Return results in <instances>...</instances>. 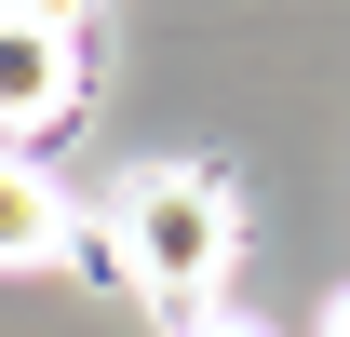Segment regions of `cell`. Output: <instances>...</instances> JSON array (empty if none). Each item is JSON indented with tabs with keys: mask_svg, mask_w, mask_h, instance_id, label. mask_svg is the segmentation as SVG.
Instances as JSON below:
<instances>
[{
	"mask_svg": "<svg viewBox=\"0 0 350 337\" xmlns=\"http://www.w3.org/2000/svg\"><path fill=\"white\" fill-rule=\"evenodd\" d=\"M243 256V216H229V175L202 162H162V175H135L122 216H108V270L148 297H175L189 324H202V297H216V270Z\"/></svg>",
	"mask_w": 350,
	"mask_h": 337,
	"instance_id": "obj_1",
	"label": "cell"
},
{
	"mask_svg": "<svg viewBox=\"0 0 350 337\" xmlns=\"http://www.w3.org/2000/svg\"><path fill=\"white\" fill-rule=\"evenodd\" d=\"M175 337H269V324H229V310H202V324H175Z\"/></svg>",
	"mask_w": 350,
	"mask_h": 337,
	"instance_id": "obj_4",
	"label": "cell"
},
{
	"mask_svg": "<svg viewBox=\"0 0 350 337\" xmlns=\"http://www.w3.org/2000/svg\"><path fill=\"white\" fill-rule=\"evenodd\" d=\"M323 337H350V297H323Z\"/></svg>",
	"mask_w": 350,
	"mask_h": 337,
	"instance_id": "obj_5",
	"label": "cell"
},
{
	"mask_svg": "<svg viewBox=\"0 0 350 337\" xmlns=\"http://www.w3.org/2000/svg\"><path fill=\"white\" fill-rule=\"evenodd\" d=\"M81 122V27L68 14H0V149L27 162V135Z\"/></svg>",
	"mask_w": 350,
	"mask_h": 337,
	"instance_id": "obj_2",
	"label": "cell"
},
{
	"mask_svg": "<svg viewBox=\"0 0 350 337\" xmlns=\"http://www.w3.org/2000/svg\"><path fill=\"white\" fill-rule=\"evenodd\" d=\"M68 256V203H54V175H27L0 149V270H54Z\"/></svg>",
	"mask_w": 350,
	"mask_h": 337,
	"instance_id": "obj_3",
	"label": "cell"
}]
</instances>
